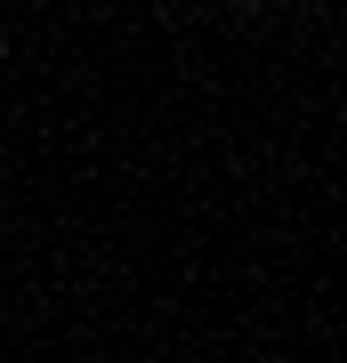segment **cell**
I'll list each match as a JSON object with an SVG mask.
<instances>
[{
    "label": "cell",
    "mask_w": 347,
    "mask_h": 363,
    "mask_svg": "<svg viewBox=\"0 0 347 363\" xmlns=\"http://www.w3.org/2000/svg\"><path fill=\"white\" fill-rule=\"evenodd\" d=\"M0 65H9V33H0Z\"/></svg>",
    "instance_id": "obj_1"
}]
</instances>
